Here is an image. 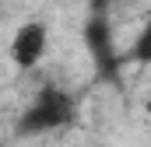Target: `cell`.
<instances>
[{
	"instance_id": "obj_1",
	"label": "cell",
	"mask_w": 151,
	"mask_h": 147,
	"mask_svg": "<svg viewBox=\"0 0 151 147\" xmlns=\"http://www.w3.org/2000/svg\"><path fill=\"white\" fill-rule=\"evenodd\" d=\"M70 119H74V98H70L67 91H60V88H42L35 98H32V105L25 109L18 130H21L25 137H32V133L60 130V126H67Z\"/></svg>"
},
{
	"instance_id": "obj_2",
	"label": "cell",
	"mask_w": 151,
	"mask_h": 147,
	"mask_svg": "<svg viewBox=\"0 0 151 147\" xmlns=\"http://www.w3.org/2000/svg\"><path fill=\"white\" fill-rule=\"evenodd\" d=\"M46 25L42 21H25L18 32H14V42H11V56H14V63L21 67V70H32L39 60H42V53H46Z\"/></svg>"
},
{
	"instance_id": "obj_3",
	"label": "cell",
	"mask_w": 151,
	"mask_h": 147,
	"mask_svg": "<svg viewBox=\"0 0 151 147\" xmlns=\"http://www.w3.org/2000/svg\"><path fill=\"white\" fill-rule=\"evenodd\" d=\"M84 39H88V49H91L99 70H102V74H113V67H116V49H113V32H109V25H106L102 14H95V18L88 21Z\"/></svg>"
},
{
	"instance_id": "obj_4",
	"label": "cell",
	"mask_w": 151,
	"mask_h": 147,
	"mask_svg": "<svg viewBox=\"0 0 151 147\" xmlns=\"http://www.w3.org/2000/svg\"><path fill=\"white\" fill-rule=\"evenodd\" d=\"M134 56H137V60H151V14H148V25H144L141 39H137V49H134Z\"/></svg>"
},
{
	"instance_id": "obj_5",
	"label": "cell",
	"mask_w": 151,
	"mask_h": 147,
	"mask_svg": "<svg viewBox=\"0 0 151 147\" xmlns=\"http://www.w3.org/2000/svg\"><path fill=\"white\" fill-rule=\"evenodd\" d=\"M148 109H151V105H148Z\"/></svg>"
}]
</instances>
